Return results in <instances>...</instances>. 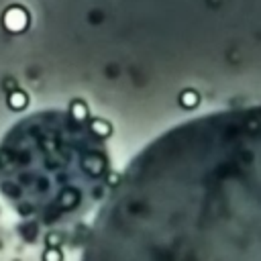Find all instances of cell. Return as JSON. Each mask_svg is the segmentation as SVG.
Wrapping results in <instances>:
<instances>
[{
    "mask_svg": "<svg viewBox=\"0 0 261 261\" xmlns=\"http://www.w3.org/2000/svg\"><path fill=\"white\" fill-rule=\"evenodd\" d=\"M88 124H90V128H92L100 139H108V137L112 135V124H110L108 120H104V118H90Z\"/></svg>",
    "mask_w": 261,
    "mask_h": 261,
    "instance_id": "2",
    "label": "cell"
},
{
    "mask_svg": "<svg viewBox=\"0 0 261 261\" xmlns=\"http://www.w3.org/2000/svg\"><path fill=\"white\" fill-rule=\"evenodd\" d=\"M179 102H181V106H186V108H194V106L198 104V94L192 92V90H186V92H181Z\"/></svg>",
    "mask_w": 261,
    "mask_h": 261,
    "instance_id": "6",
    "label": "cell"
},
{
    "mask_svg": "<svg viewBox=\"0 0 261 261\" xmlns=\"http://www.w3.org/2000/svg\"><path fill=\"white\" fill-rule=\"evenodd\" d=\"M8 104H10V108L12 110H22L27 104H29V100H27V96L22 94V92H12L10 94V98H8Z\"/></svg>",
    "mask_w": 261,
    "mask_h": 261,
    "instance_id": "4",
    "label": "cell"
},
{
    "mask_svg": "<svg viewBox=\"0 0 261 261\" xmlns=\"http://www.w3.org/2000/svg\"><path fill=\"white\" fill-rule=\"evenodd\" d=\"M41 261H63V251L59 247H47L41 253Z\"/></svg>",
    "mask_w": 261,
    "mask_h": 261,
    "instance_id": "5",
    "label": "cell"
},
{
    "mask_svg": "<svg viewBox=\"0 0 261 261\" xmlns=\"http://www.w3.org/2000/svg\"><path fill=\"white\" fill-rule=\"evenodd\" d=\"M118 177L104 139L69 110L29 114L0 139L2 198L22 220L49 230L104 202Z\"/></svg>",
    "mask_w": 261,
    "mask_h": 261,
    "instance_id": "1",
    "label": "cell"
},
{
    "mask_svg": "<svg viewBox=\"0 0 261 261\" xmlns=\"http://www.w3.org/2000/svg\"><path fill=\"white\" fill-rule=\"evenodd\" d=\"M69 114H71L73 118H77V120H90V116H88V106H86L82 100H73V102L69 104Z\"/></svg>",
    "mask_w": 261,
    "mask_h": 261,
    "instance_id": "3",
    "label": "cell"
}]
</instances>
